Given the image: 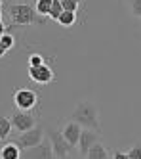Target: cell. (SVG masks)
Listing matches in <instances>:
<instances>
[{"label":"cell","instance_id":"obj_28","mask_svg":"<svg viewBox=\"0 0 141 159\" xmlns=\"http://www.w3.org/2000/svg\"><path fill=\"white\" fill-rule=\"evenodd\" d=\"M59 2H61V0H59Z\"/></svg>","mask_w":141,"mask_h":159},{"label":"cell","instance_id":"obj_10","mask_svg":"<svg viewBox=\"0 0 141 159\" xmlns=\"http://www.w3.org/2000/svg\"><path fill=\"white\" fill-rule=\"evenodd\" d=\"M80 132H82V127L76 123V121H67L65 125H63V129H61V134H63V138L70 144V148H75L76 144H78V136H80Z\"/></svg>","mask_w":141,"mask_h":159},{"label":"cell","instance_id":"obj_12","mask_svg":"<svg viewBox=\"0 0 141 159\" xmlns=\"http://www.w3.org/2000/svg\"><path fill=\"white\" fill-rule=\"evenodd\" d=\"M84 159H109V152H107V148H105V144L97 140L88 150V153L84 155Z\"/></svg>","mask_w":141,"mask_h":159},{"label":"cell","instance_id":"obj_25","mask_svg":"<svg viewBox=\"0 0 141 159\" xmlns=\"http://www.w3.org/2000/svg\"><path fill=\"white\" fill-rule=\"evenodd\" d=\"M2 19H4V14H2V12H0V21H2Z\"/></svg>","mask_w":141,"mask_h":159},{"label":"cell","instance_id":"obj_9","mask_svg":"<svg viewBox=\"0 0 141 159\" xmlns=\"http://www.w3.org/2000/svg\"><path fill=\"white\" fill-rule=\"evenodd\" d=\"M99 140V132L97 130H92V129H82V132H80V136H78V153H80V157H84L86 153H88V150L93 146Z\"/></svg>","mask_w":141,"mask_h":159},{"label":"cell","instance_id":"obj_24","mask_svg":"<svg viewBox=\"0 0 141 159\" xmlns=\"http://www.w3.org/2000/svg\"><path fill=\"white\" fill-rule=\"evenodd\" d=\"M4 33H6V25L2 23V21H0V37H2V35H4Z\"/></svg>","mask_w":141,"mask_h":159},{"label":"cell","instance_id":"obj_6","mask_svg":"<svg viewBox=\"0 0 141 159\" xmlns=\"http://www.w3.org/2000/svg\"><path fill=\"white\" fill-rule=\"evenodd\" d=\"M48 140L52 144V152L55 159H69V152H70V144L63 138L61 130H52L48 134Z\"/></svg>","mask_w":141,"mask_h":159},{"label":"cell","instance_id":"obj_3","mask_svg":"<svg viewBox=\"0 0 141 159\" xmlns=\"http://www.w3.org/2000/svg\"><path fill=\"white\" fill-rule=\"evenodd\" d=\"M38 102H40V96L34 92L32 88L21 86V88H17L14 92V106L19 111H32V109H36Z\"/></svg>","mask_w":141,"mask_h":159},{"label":"cell","instance_id":"obj_2","mask_svg":"<svg viewBox=\"0 0 141 159\" xmlns=\"http://www.w3.org/2000/svg\"><path fill=\"white\" fill-rule=\"evenodd\" d=\"M8 14L14 25H34L40 21V16L31 4H11L8 8Z\"/></svg>","mask_w":141,"mask_h":159},{"label":"cell","instance_id":"obj_26","mask_svg":"<svg viewBox=\"0 0 141 159\" xmlns=\"http://www.w3.org/2000/svg\"><path fill=\"white\" fill-rule=\"evenodd\" d=\"M75 2H78V4H82V2H84V0H75Z\"/></svg>","mask_w":141,"mask_h":159},{"label":"cell","instance_id":"obj_17","mask_svg":"<svg viewBox=\"0 0 141 159\" xmlns=\"http://www.w3.org/2000/svg\"><path fill=\"white\" fill-rule=\"evenodd\" d=\"M0 44H2V46L10 52L11 48L15 46V39H14V35H10V33H4V35L0 37Z\"/></svg>","mask_w":141,"mask_h":159},{"label":"cell","instance_id":"obj_21","mask_svg":"<svg viewBox=\"0 0 141 159\" xmlns=\"http://www.w3.org/2000/svg\"><path fill=\"white\" fill-rule=\"evenodd\" d=\"M128 159H141V144L132 146V150L128 152Z\"/></svg>","mask_w":141,"mask_h":159},{"label":"cell","instance_id":"obj_1","mask_svg":"<svg viewBox=\"0 0 141 159\" xmlns=\"http://www.w3.org/2000/svg\"><path fill=\"white\" fill-rule=\"evenodd\" d=\"M70 119L76 121L82 129H92L101 132V121H99V109L92 100H82L70 113Z\"/></svg>","mask_w":141,"mask_h":159},{"label":"cell","instance_id":"obj_4","mask_svg":"<svg viewBox=\"0 0 141 159\" xmlns=\"http://www.w3.org/2000/svg\"><path fill=\"white\" fill-rule=\"evenodd\" d=\"M44 136H46L44 134V127H42V125H34L32 129H29L25 132H19V136L14 142L21 148V152H25V150H29V148L40 144L44 140Z\"/></svg>","mask_w":141,"mask_h":159},{"label":"cell","instance_id":"obj_16","mask_svg":"<svg viewBox=\"0 0 141 159\" xmlns=\"http://www.w3.org/2000/svg\"><path fill=\"white\" fill-rule=\"evenodd\" d=\"M61 14H63V6H61V2H59V0H52V8H50L48 17H50L52 21H57V17H59Z\"/></svg>","mask_w":141,"mask_h":159},{"label":"cell","instance_id":"obj_27","mask_svg":"<svg viewBox=\"0 0 141 159\" xmlns=\"http://www.w3.org/2000/svg\"><path fill=\"white\" fill-rule=\"evenodd\" d=\"M2 4H4V0H0V8H2Z\"/></svg>","mask_w":141,"mask_h":159},{"label":"cell","instance_id":"obj_8","mask_svg":"<svg viewBox=\"0 0 141 159\" xmlns=\"http://www.w3.org/2000/svg\"><path fill=\"white\" fill-rule=\"evenodd\" d=\"M29 79L36 84H50L55 79V73L50 65L42 63V65H36V67H29Z\"/></svg>","mask_w":141,"mask_h":159},{"label":"cell","instance_id":"obj_19","mask_svg":"<svg viewBox=\"0 0 141 159\" xmlns=\"http://www.w3.org/2000/svg\"><path fill=\"white\" fill-rule=\"evenodd\" d=\"M44 63V56L42 54H31L29 56V67H36Z\"/></svg>","mask_w":141,"mask_h":159},{"label":"cell","instance_id":"obj_23","mask_svg":"<svg viewBox=\"0 0 141 159\" xmlns=\"http://www.w3.org/2000/svg\"><path fill=\"white\" fill-rule=\"evenodd\" d=\"M6 54H8V50H6V48L2 46V44H0V58H4V56H6Z\"/></svg>","mask_w":141,"mask_h":159},{"label":"cell","instance_id":"obj_18","mask_svg":"<svg viewBox=\"0 0 141 159\" xmlns=\"http://www.w3.org/2000/svg\"><path fill=\"white\" fill-rule=\"evenodd\" d=\"M130 12L134 17L141 19V0H130Z\"/></svg>","mask_w":141,"mask_h":159},{"label":"cell","instance_id":"obj_14","mask_svg":"<svg viewBox=\"0 0 141 159\" xmlns=\"http://www.w3.org/2000/svg\"><path fill=\"white\" fill-rule=\"evenodd\" d=\"M11 130H14V127H11V121H10V117H0V140H6V138H10Z\"/></svg>","mask_w":141,"mask_h":159},{"label":"cell","instance_id":"obj_5","mask_svg":"<svg viewBox=\"0 0 141 159\" xmlns=\"http://www.w3.org/2000/svg\"><path fill=\"white\" fill-rule=\"evenodd\" d=\"M10 121H11V127H14L17 132H25L29 129H32L36 123V115L32 111H19L15 109L14 113L10 115Z\"/></svg>","mask_w":141,"mask_h":159},{"label":"cell","instance_id":"obj_20","mask_svg":"<svg viewBox=\"0 0 141 159\" xmlns=\"http://www.w3.org/2000/svg\"><path fill=\"white\" fill-rule=\"evenodd\" d=\"M61 6H63L65 12H76L80 4H78V2H75V0H61Z\"/></svg>","mask_w":141,"mask_h":159},{"label":"cell","instance_id":"obj_15","mask_svg":"<svg viewBox=\"0 0 141 159\" xmlns=\"http://www.w3.org/2000/svg\"><path fill=\"white\" fill-rule=\"evenodd\" d=\"M50 8H52V0H36V4H34V10H36L38 16H48Z\"/></svg>","mask_w":141,"mask_h":159},{"label":"cell","instance_id":"obj_22","mask_svg":"<svg viewBox=\"0 0 141 159\" xmlns=\"http://www.w3.org/2000/svg\"><path fill=\"white\" fill-rule=\"evenodd\" d=\"M113 159H128V153H124V152H120V150H116V152L113 153Z\"/></svg>","mask_w":141,"mask_h":159},{"label":"cell","instance_id":"obj_7","mask_svg":"<svg viewBox=\"0 0 141 159\" xmlns=\"http://www.w3.org/2000/svg\"><path fill=\"white\" fill-rule=\"evenodd\" d=\"M21 159H55L53 157V152H52V144L50 140H42L40 144L29 148L21 153Z\"/></svg>","mask_w":141,"mask_h":159},{"label":"cell","instance_id":"obj_13","mask_svg":"<svg viewBox=\"0 0 141 159\" xmlns=\"http://www.w3.org/2000/svg\"><path fill=\"white\" fill-rule=\"evenodd\" d=\"M57 23H59L61 27H65V29L73 27L76 23V12H65V10H63V14L57 17Z\"/></svg>","mask_w":141,"mask_h":159},{"label":"cell","instance_id":"obj_11","mask_svg":"<svg viewBox=\"0 0 141 159\" xmlns=\"http://www.w3.org/2000/svg\"><path fill=\"white\" fill-rule=\"evenodd\" d=\"M21 148L15 142H6L0 148V159H21Z\"/></svg>","mask_w":141,"mask_h":159}]
</instances>
